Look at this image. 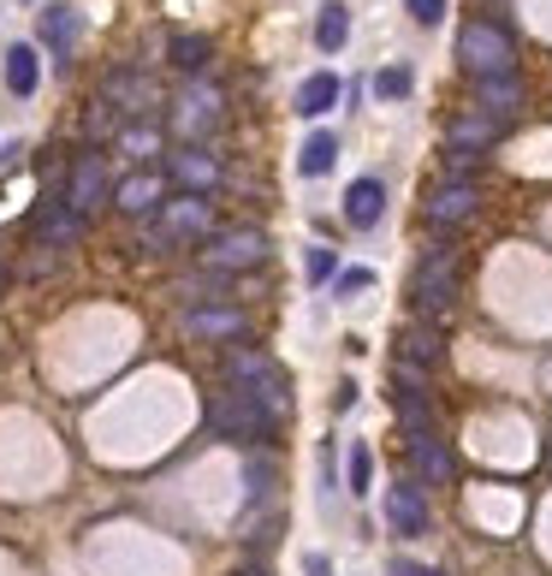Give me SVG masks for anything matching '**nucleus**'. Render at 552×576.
<instances>
[{
    "label": "nucleus",
    "mask_w": 552,
    "mask_h": 576,
    "mask_svg": "<svg viewBox=\"0 0 552 576\" xmlns=\"http://www.w3.org/2000/svg\"><path fill=\"white\" fill-rule=\"evenodd\" d=\"M338 95H345V90H338L333 72H316V78H304V90H297V114L321 119V114H333V107H338Z\"/></svg>",
    "instance_id": "nucleus-14"
},
{
    "label": "nucleus",
    "mask_w": 552,
    "mask_h": 576,
    "mask_svg": "<svg viewBox=\"0 0 552 576\" xmlns=\"http://www.w3.org/2000/svg\"><path fill=\"white\" fill-rule=\"evenodd\" d=\"M333 161H338V143H333L328 131H316V137L304 143V155H297V167H304L309 179H321V172H333Z\"/></svg>",
    "instance_id": "nucleus-21"
},
{
    "label": "nucleus",
    "mask_w": 552,
    "mask_h": 576,
    "mask_svg": "<svg viewBox=\"0 0 552 576\" xmlns=\"http://www.w3.org/2000/svg\"><path fill=\"white\" fill-rule=\"evenodd\" d=\"M119 208L125 215H161V179L155 172H131L119 184Z\"/></svg>",
    "instance_id": "nucleus-15"
},
{
    "label": "nucleus",
    "mask_w": 552,
    "mask_h": 576,
    "mask_svg": "<svg viewBox=\"0 0 552 576\" xmlns=\"http://www.w3.org/2000/svg\"><path fill=\"white\" fill-rule=\"evenodd\" d=\"M369 482H374V458H369V446H350V494H369Z\"/></svg>",
    "instance_id": "nucleus-27"
},
{
    "label": "nucleus",
    "mask_w": 552,
    "mask_h": 576,
    "mask_svg": "<svg viewBox=\"0 0 552 576\" xmlns=\"http://www.w3.org/2000/svg\"><path fill=\"white\" fill-rule=\"evenodd\" d=\"M309 280H333V249H309Z\"/></svg>",
    "instance_id": "nucleus-31"
},
{
    "label": "nucleus",
    "mask_w": 552,
    "mask_h": 576,
    "mask_svg": "<svg viewBox=\"0 0 552 576\" xmlns=\"http://www.w3.org/2000/svg\"><path fill=\"white\" fill-rule=\"evenodd\" d=\"M232 386H238V393L256 398V405L268 410L273 422L292 417V386H285L280 362H268L261 350H238V357H232Z\"/></svg>",
    "instance_id": "nucleus-2"
},
{
    "label": "nucleus",
    "mask_w": 552,
    "mask_h": 576,
    "mask_svg": "<svg viewBox=\"0 0 552 576\" xmlns=\"http://www.w3.org/2000/svg\"><path fill=\"white\" fill-rule=\"evenodd\" d=\"M381 215H386V184L381 179H357L345 191V220L357 232H369V227H381Z\"/></svg>",
    "instance_id": "nucleus-11"
},
{
    "label": "nucleus",
    "mask_w": 552,
    "mask_h": 576,
    "mask_svg": "<svg viewBox=\"0 0 552 576\" xmlns=\"http://www.w3.org/2000/svg\"><path fill=\"white\" fill-rule=\"evenodd\" d=\"M208 422H215V434H220V440H268V434H273V417H268V410H261L249 393H238V386H232V393H220V398H215Z\"/></svg>",
    "instance_id": "nucleus-4"
},
{
    "label": "nucleus",
    "mask_w": 552,
    "mask_h": 576,
    "mask_svg": "<svg viewBox=\"0 0 552 576\" xmlns=\"http://www.w3.org/2000/svg\"><path fill=\"white\" fill-rule=\"evenodd\" d=\"M316 42L328 48V54H338V48L350 42V12L338 7V0H328V7H321V18H316Z\"/></svg>",
    "instance_id": "nucleus-19"
},
{
    "label": "nucleus",
    "mask_w": 552,
    "mask_h": 576,
    "mask_svg": "<svg viewBox=\"0 0 552 576\" xmlns=\"http://www.w3.org/2000/svg\"><path fill=\"white\" fill-rule=\"evenodd\" d=\"M238 576H261V571H238Z\"/></svg>",
    "instance_id": "nucleus-35"
},
{
    "label": "nucleus",
    "mask_w": 552,
    "mask_h": 576,
    "mask_svg": "<svg viewBox=\"0 0 552 576\" xmlns=\"http://www.w3.org/2000/svg\"><path fill=\"white\" fill-rule=\"evenodd\" d=\"M410 458H416V475H428V482H446V475H451V452L434 440V434L410 440Z\"/></svg>",
    "instance_id": "nucleus-20"
},
{
    "label": "nucleus",
    "mask_w": 552,
    "mask_h": 576,
    "mask_svg": "<svg viewBox=\"0 0 552 576\" xmlns=\"http://www.w3.org/2000/svg\"><path fill=\"white\" fill-rule=\"evenodd\" d=\"M268 482H273V463L268 458H249V499H256V505L268 499Z\"/></svg>",
    "instance_id": "nucleus-28"
},
{
    "label": "nucleus",
    "mask_w": 552,
    "mask_h": 576,
    "mask_svg": "<svg viewBox=\"0 0 552 576\" xmlns=\"http://www.w3.org/2000/svg\"><path fill=\"white\" fill-rule=\"evenodd\" d=\"M393 576H440V571H428V565H393Z\"/></svg>",
    "instance_id": "nucleus-33"
},
{
    "label": "nucleus",
    "mask_w": 552,
    "mask_h": 576,
    "mask_svg": "<svg viewBox=\"0 0 552 576\" xmlns=\"http://www.w3.org/2000/svg\"><path fill=\"white\" fill-rule=\"evenodd\" d=\"M398 345H405V362H410V369H428V362H440V340H434V333H422V328H410Z\"/></svg>",
    "instance_id": "nucleus-23"
},
{
    "label": "nucleus",
    "mask_w": 552,
    "mask_h": 576,
    "mask_svg": "<svg viewBox=\"0 0 552 576\" xmlns=\"http://www.w3.org/2000/svg\"><path fill=\"white\" fill-rule=\"evenodd\" d=\"M36 78H42V60H36V48H30V42H12V48H7V90H12V95H30Z\"/></svg>",
    "instance_id": "nucleus-16"
},
{
    "label": "nucleus",
    "mask_w": 552,
    "mask_h": 576,
    "mask_svg": "<svg viewBox=\"0 0 552 576\" xmlns=\"http://www.w3.org/2000/svg\"><path fill=\"white\" fill-rule=\"evenodd\" d=\"M374 95H386V102L410 95V72H405V66H386V72H374Z\"/></svg>",
    "instance_id": "nucleus-26"
},
{
    "label": "nucleus",
    "mask_w": 552,
    "mask_h": 576,
    "mask_svg": "<svg viewBox=\"0 0 552 576\" xmlns=\"http://www.w3.org/2000/svg\"><path fill=\"white\" fill-rule=\"evenodd\" d=\"M203 232H208V196H172V203H161L149 238L167 249V244H191V238H203Z\"/></svg>",
    "instance_id": "nucleus-6"
},
{
    "label": "nucleus",
    "mask_w": 552,
    "mask_h": 576,
    "mask_svg": "<svg viewBox=\"0 0 552 576\" xmlns=\"http://www.w3.org/2000/svg\"><path fill=\"white\" fill-rule=\"evenodd\" d=\"M398 422L410 428V440L434 434V410H428V398H422V386H405V393H398Z\"/></svg>",
    "instance_id": "nucleus-18"
},
{
    "label": "nucleus",
    "mask_w": 552,
    "mask_h": 576,
    "mask_svg": "<svg viewBox=\"0 0 552 576\" xmlns=\"http://www.w3.org/2000/svg\"><path fill=\"white\" fill-rule=\"evenodd\" d=\"M369 285H374V273H369V268H345V273L333 280V292H338V297H350V292H369Z\"/></svg>",
    "instance_id": "nucleus-29"
},
{
    "label": "nucleus",
    "mask_w": 552,
    "mask_h": 576,
    "mask_svg": "<svg viewBox=\"0 0 552 576\" xmlns=\"http://www.w3.org/2000/svg\"><path fill=\"white\" fill-rule=\"evenodd\" d=\"M458 60L475 72V84H482V78H511V72H517V48H511V36L499 30V24H487V18L463 24Z\"/></svg>",
    "instance_id": "nucleus-1"
},
{
    "label": "nucleus",
    "mask_w": 552,
    "mask_h": 576,
    "mask_svg": "<svg viewBox=\"0 0 552 576\" xmlns=\"http://www.w3.org/2000/svg\"><path fill=\"white\" fill-rule=\"evenodd\" d=\"M309 576H328V559L321 553H309Z\"/></svg>",
    "instance_id": "nucleus-34"
},
{
    "label": "nucleus",
    "mask_w": 552,
    "mask_h": 576,
    "mask_svg": "<svg viewBox=\"0 0 552 576\" xmlns=\"http://www.w3.org/2000/svg\"><path fill=\"white\" fill-rule=\"evenodd\" d=\"M172 66H179V72H203L208 66V36H172Z\"/></svg>",
    "instance_id": "nucleus-24"
},
{
    "label": "nucleus",
    "mask_w": 552,
    "mask_h": 576,
    "mask_svg": "<svg viewBox=\"0 0 552 576\" xmlns=\"http://www.w3.org/2000/svg\"><path fill=\"white\" fill-rule=\"evenodd\" d=\"M410 297H416L422 316H440V309H451V297H458V256H451L446 244H434L428 256H422L416 280H410Z\"/></svg>",
    "instance_id": "nucleus-3"
},
{
    "label": "nucleus",
    "mask_w": 552,
    "mask_h": 576,
    "mask_svg": "<svg viewBox=\"0 0 552 576\" xmlns=\"http://www.w3.org/2000/svg\"><path fill=\"white\" fill-rule=\"evenodd\" d=\"M191 333H244V316L238 309H203V316H191Z\"/></svg>",
    "instance_id": "nucleus-25"
},
{
    "label": "nucleus",
    "mask_w": 552,
    "mask_h": 576,
    "mask_svg": "<svg viewBox=\"0 0 552 576\" xmlns=\"http://www.w3.org/2000/svg\"><path fill=\"white\" fill-rule=\"evenodd\" d=\"M36 232H42V238H48V244H66V238H72V232H78V215H72V208H66V203H48V208H42V215H36Z\"/></svg>",
    "instance_id": "nucleus-22"
},
{
    "label": "nucleus",
    "mask_w": 552,
    "mask_h": 576,
    "mask_svg": "<svg viewBox=\"0 0 552 576\" xmlns=\"http://www.w3.org/2000/svg\"><path fill=\"white\" fill-rule=\"evenodd\" d=\"M179 125H184V137H203V131H215V125H220V95H215V90H196V95H184Z\"/></svg>",
    "instance_id": "nucleus-17"
},
{
    "label": "nucleus",
    "mask_w": 552,
    "mask_h": 576,
    "mask_svg": "<svg viewBox=\"0 0 552 576\" xmlns=\"http://www.w3.org/2000/svg\"><path fill=\"white\" fill-rule=\"evenodd\" d=\"M475 203H482V196H475V184H470V179H451V184H440V191H434L428 220H434V227H458V220L475 215Z\"/></svg>",
    "instance_id": "nucleus-12"
},
{
    "label": "nucleus",
    "mask_w": 552,
    "mask_h": 576,
    "mask_svg": "<svg viewBox=\"0 0 552 576\" xmlns=\"http://www.w3.org/2000/svg\"><path fill=\"white\" fill-rule=\"evenodd\" d=\"M203 256H208V268H220V273H249V268L268 261V238H261L256 227H232V232L208 238Z\"/></svg>",
    "instance_id": "nucleus-5"
},
{
    "label": "nucleus",
    "mask_w": 552,
    "mask_h": 576,
    "mask_svg": "<svg viewBox=\"0 0 552 576\" xmlns=\"http://www.w3.org/2000/svg\"><path fill=\"white\" fill-rule=\"evenodd\" d=\"M499 131H505V119H493V114H463V119L446 131V155H451V167L463 172L475 155H487V149L499 143Z\"/></svg>",
    "instance_id": "nucleus-7"
},
{
    "label": "nucleus",
    "mask_w": 552,
    "mask_h": 576,
    "mask_svg": "<svg viewBox=\"0 0 552 576\" xmlns=\"http://www.w3.org/2000/svg\"><path fill=\"white\" fill-rule=\"evenodd\" d=\"M102 191H107V179H102V161H95V155H84L78 167H72V184H66V196H60V203H66L72 215L84 220L95 203H102Z\"/></svg>",
    "instance_id": "nucleus-10"
},
{
    "label": "nucleus",
    "mask_w": 552,
    "mask_h": 576,
    "mask_svg": "<svg viewBox=\"0 0 552 576\" xmlns=\"http://www.w3.org/2000/svg\"><path fill=\"white\" fill-rule=\"evenodd\" d=\"M167 172H172V184H184V196H208L220 184V167L203 155V149H179V155H167Z\"/></svg>",
    "instance_id": "nucleus-9"
},
{
    "label": "nucleus",
    "mask_w": 552,
    "mask_h": 576,
    "mask_svg": "<svg viewBox=\"0 0 552 576\" xmlns=\"http://www.w3.org/2000/svg\"><path fill=\"white\" fill-rule=\"evenodd\" d=\"M357 405V381H338V393H333V410H350Z\"/></svg>",
    "instance_id": "nucleus-32"
},
{
    "label": "nucleus",
    "mask_w": 552,
    "mask_h": 576,
    "mask_svg": "<svg viewBox=\"0 0 552 576\" xmlns=\"http://www.w3.org/2000/svg\"><path fill=\"white\" fill-rule=\"evenodd\" d=\"M78 7H48L42 12V48H48V60H66L72 54V42H78Z\"/></svg>",
    "instance_id": "nucleus-13"
},
{
    "label": "nucleus",
    "mask_w": 552,
    "mask_h": 576,
    "mask_svg": "<svg viewBox=\"0 0 552 576\" xmlns=\"http://www.w3.org/2000/svg\"><path fill=\"white\" fill-rule=\"evenodd\" d=\"M410 18H416V24H440L446 18V0H410Z\"/></svg>",
    "instance_id": "nucleus-30"
},
{
    "label": "nucleus",
    "mask_w": 552,
    "mask_h": 576,
    "mask_svg": "<svg viewBox=\"0 0 552 576\" xmlns=\"http://www.w3.org/2000/svg\"><path fill=\"white\" fill-rule=\"evenodd\" d=\"M386 523H393V535H422L428 529V494L416 482H393L386 487Z\"/></svg>",
    "instance_id": "nucleus-8"
}]
</instances>
